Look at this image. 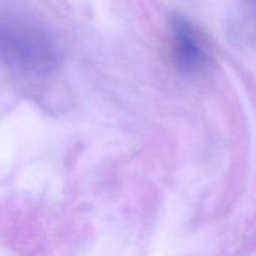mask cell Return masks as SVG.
Here are the masks:
<instances>
[{"label":"cell","instance_id":"obj_1","mask_svg":"<svg viewBox=\"0 0 256 256\" xmlns=\"http://www.w3.org/2000/svg\"><path fill=\"white\" fill-rule=\"evenodd\" d=\"M172 58L180 69L196 72L206 62V52L192 25L182 18L172 22Z\"/></svg>","mask_w":256,"mask_h":256}]
</instances>
